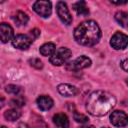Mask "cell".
Wrapping results in <instances>:
<instances>
[{"mask_svg":"<svg viewBox=\"0 0 128 128\" xmlns=\"http://www.w3.org/2000/svg\"><path fill=\"white\" fill-rule=\"evenodd\" d=\"M116 105V98L107 91L97 90L92 92L86 102V110L89 114L102 117L107 115Z\"/></svg>","mask_w":128,"mask_h":128,"instance_id":"obj_1","label":"cell"},{"mask_svg":"<svg viewBox=\"0 0 128 128\" xmlns=\"http://www.w3.org/2000/svg\"><path fill=\"white\" fill-rule=\"evenodd\" d=\"M101 38V30L93 20L82 22L74 30V39L83 46H94Z\"/></svg>","mask_w":128,"mask_h":128,"instance_id":"obj_2","label":"cell"},{"mask_svg":"<svg viewBox=\"0 0 128 128\" xmlns=\"http://www.w3.org/2000/svg\"><path fill=\"white\" fill-rule=\"evenodd\" d=\"M71 55H72V52L70 49H68L66 47H61L54 51V53L50 56L49 61L51 64H53L55 66H61L69 60Z\"/></svg>","mask_w":128,"mask_h":128,"instance_id":"obj_3","label":"cell"},{"mask_svg":"<svg viewBox=\"0 0 128 128\" xmlns=\"http://www.w3.org/2000/svg\"><path fill=\"white\" fill-rule=\"evenodd\" d=\"M33 10L41 17L47 18L51 15L52 4L50 0H37L33 5Z\"/></svg>","mask_w":128,"mask_h":128,"instance_id":"obj_4","label":"cell"},{"mask_svg":"<svg viewBox=\"0 0 128 128\" xmlns=\"http://www.w3.org/2000/svg\"><path fill=\"white\" fill-rule=\"evenodd\" d=\"M56 12L58 17L60 18V20L66 24V25H70L72 23V16L69 12V9L67 7V4L64 1H59L56 5Z\"/></svg>","mask_w":128,"mask_h":128,"instance_id":"obj_5","label":"cell"},{"mask_svg":"<svg viewBox=\"0 0 128 128\" xmlns=\"http://www.w3.org/2000/svg\"><path fill=\"white\" fill-rule=\"evenodd\" d=\"M127 42H128V37L126 34L121 32H116L111 37L110 45L115 50H120V49H125L127 47Z\"/></svg>","mask_w":128,"mask_h":128,"instance_id":"obj_6","label":"cell"},{"mask_svg":"<svg viewBox=\"0 0 128 128\" xmlns=\"http://www.w3.org/2000/svg\"><path fill=\"white\" fill-rule=\"evenodd\" d=\"M32 38L28 35H24V34H18L16 36L13 37L12 39V44L15 48L17 49H21V50H25L27 48L30 47V45L32 44Z\"/></svg>","mask_w":128,"mask_h":128,"instance_id":"obj_7","label":"cell"},{"mask_svg":"<svg viewBox=\"0 0 128 128\" xmlns=\"http://www.w3.org/2000/svg\"><path fill=\"white\" fill-rule=\"evenodd\" d=\"M110 122L112 125L117 127L126 126L128 123V118L125 112L120 110H115L110 114Z\"/></svg>","mask_w":128,"mask_h":128,"instance_id":"obj_8","label":"cell"},{"mask_svg":"<svg viewBox=\"0 0 128 128\" xmlns=\"http://www.w3.org/2000/svg\"><path fill=\"white\" fill-rule=\"evenodd\" d=\"M13 37H14L13 28L7 23H1L0 24V40L3 43H7L11 41Z\"/></svg>","mask_w":128,"mask_h":128,"instance_id":"obj_9","label":"cell"},{"mask_svg":"<svg viewBox=\"0 0 128 128\" xmlns=\"http://www.w3.org/2000/svg\"><path fill=\"white\" fill-rule=\"evenodd\" d=\"M57 90L62 96H65V97H72V96H75L78 93V89L75 86L67 84V83L59 84L58 87H57Z\"/></svg>","mask_w":128,"mask_h":128,"instance_id":"obj_10","label":"cell"},{"mask_svg":"<svg viewBox=\"0 0 128 128\" xmlns=\"http://www.w3.org/2000/svg\"><path fill=\"white\" fill-rule=\"evenodd\" d=\"M91 65V60L90 58L82 55L78 58H76L72 63H71V69L72 70H81L84 68H87Z\"/></svg>","mask_w":128,"mask_h":128,"instance_id":"obj_11","label":"cell"},{"mask_svg":"<svg viewBox=\"0 0 128 128\" xmlns=\"http://www.w3.org/2000/svg\"><path fill=\"white\" fill-rule=\"evenodd\" d=\"M36 102H37V106H38L39 109L42 110V111H47V110L51 109L52 106H53V104H54L52 98L49 97V96H46V95H41V96H39V97L37 98Z\"/></svg>","mask_w":128,"mask_h":128,"instance_id":"obj_12","label":"cell"},{"mask_svg":"<svg viewBox=\"0 0 128 128\" xmlns=\"http://www.w3.org/2000/svg\"><path fill=\"white\" fill-rule=\"evenodd\" d=\"M73 9L74 11L79 15V16H87L89 14V9L88 6L85 2V0H79L76 3L73 4Z\"/></svg>","mask_w":128,"mask_h":128,"instance_id":"obj_13","label":"cell"},{"mask_svg":"<svg viewBox=\"0 0 128 128\" xmlns=\"http://www.w3.org/2000/svg\"><path fill=\"white\" fill-rule=\"evenodd\" d=\"M53 122L56 126L61 127V128H65L69 126V120L66 114L64 113H57L53 116Z\"/></svg>","mask_w":128,"mask_h":128,"instance_id":"obj_14","label":"cell"},{"mask_svg":"<svg viewBox=\"0 0 128 128\" xmlns=\"http://www.w3.org/2000/svg\"><path fill=\"white\" fill-rule=\"evenodd\" d=\"M55 50H56V46L52 42H48V43L43 44L39 49L42 56H51Z\"/></svg>","mask_w":128,"mask_h":128,"instance_id":"obj_15","label":"cell"},{"mask_svg":"<svg viewBox=\"0 0 128 128\" xmlns=\"http://www.w3.org/2000/svg\"><path fill=\"white\" fill-rule=\"evenodd\" d=\"M13 20L15 21V23L17 25L20 26V25H26L27 22H28V20H29V18H28V16L24 12L17 11L16 14L13 16Z\"/></svg>","mask_w":128,"mask_h":128,"instance_id":"obj_16","label":"cell"},{"mask_svg":"<svg viewBox=\"0 0 128 128\" xmlns=\"http://www.w3.org/2000/svg\"><path fill=\"white\" fill-rule=\"evenodd\" d=\"M21 113L16 109H9L4 112V117L8 121H16L20 118Z\"/></svg>","mask_w":128,"mask_h":128,"instance_id":"obj_17","label":"cell"},{"mask_svg":"<svg viewBox=\"0 0 128 128\" xmlns=\"http://www.w3.org/2000/svg\"><path fill=\"white\" fill-rule=\"evenodd\" d=\"M115 20L122 26V27H127V23H128V14L126 12L123 11H118L115 14Z\"/></svg>","mask_w":128,"mask_h":128,"instance_id":"obj_18","label":"cell"},{"mask_svg":"<svg viewBox=\"0 0 128 128\" xmlns=\"http://www.w3.org/2000/svg\"><path fill=\"white\" fill-rule=\"evenodd\" d=\"M25 103H26L25 99H24L22 96H18V97H16V98L11 99L10 102H9V105H11V106H13V107H15V108H19V107L24 106Z\"/></svg>","mask_w":128,"mask_h":128,"instance_id":"obj_19","label":"cell"},{"mask_svg":"<svg viewBox=\"0 0 128 128\" xmlns=\"http://www.w3.org/2000/svg\"><path fill=\"white\" fill-rule=\"evenodd\" d=\"M5 91L8 93V94H12V95H19L22 91L21 87L17 86V85H13V84H10L8 86H6L5 88Z\"/></svg>","mask_w":128,"mask_h":128,"instance_id":"obj_20","label":"cell"},{"mask_svg":"<svg viewBox=\"0 0 128 128\" xmlns=\"http://www.w3.org/2000/svg\"><path fill=\"white\" fill-rule=\"evenodd\" d=\"M73 118H74V120H75L76 122L81 123V124L86 123V122L89 121V119H88V117H87L86 115L81 114V113H79V112H77V111H74V113H73Z\"/></svg>","mask_w":128,"mask_h":128,"instance_id":"obj_21","label":"cell"},{"mask_svg":"<svg viewBox=\"0 0 128 128\" xmlns=\"http://www.w3.org/2000/svg\"><path fill=\"white\" fill-rule=\"evenodd\" d=\"M29 64H30L32 67L36 68V69H41V68H43V63H42V61H41L40 59H38V58H32V59H30V60H29Z\"/></svg>","mask_w":128,"mask_h":128,"instance_id":"obj_22","label":"cell"},{"mask_svg":"<svg viewBox=\"0 0 128 128\" xmlns=\"http://www.w3.org/2000/svg\"><path fill=\"white\" fill-rule=\"evenodd\" d=\"M39 35H40V30L37 29V28H34V29H32V30L30 31V37L32 38V40L38 38Z\"/></svg>","mask_w":128,"mask_h":128,"instance_id":"obj_23","label":"cell"},{"mask_svg":"<svg viewBox=\"0 0 128 128\" xmlns=\"http://www.w3.org/2000/svg\"><path fill=\"white\" fill-rule=\"evenodd\" d=\"M121 67H122V69H123L124 71H127V70H128V67H127V59H126V58L122 60V62H121Z\"/></svg>","mask_w":128,"mask_h":128,"instance_id":"obj_24","label":"cell"},{"mask_svg":"<svg viewBox=\"0 0 128 128\" xmlns=\"http://www.w3.org/2000/svg\"><path fill=\"white\" fill-rule=\"evenodd\" d=\"M110 1L116 5H122V4H125L127 2V0H110Z\"/></svg>","mask_w":128,"mask_h":128,"instance_id":"obj_25","label":"cell"},{"mask_svg":"<svg viewBox=\"0 0 128 128\" xmlns=\"http://www.w3.org/2000/svg\"><path fill=\"white\" fill-rule=\"evenodd\" d=\"M4 1H5V0H0V2H4Z\"/></svg>","mask_w":128,"mask_h":128,"instance_id":"obj_26","label":"cell"}]
</instances>
